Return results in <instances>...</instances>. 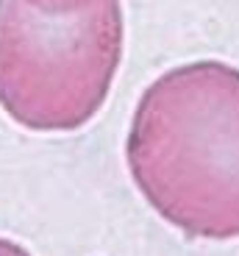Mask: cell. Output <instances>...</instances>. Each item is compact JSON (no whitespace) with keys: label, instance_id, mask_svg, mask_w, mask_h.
Listing matches in <instances>:
<instances>
[{"label":"cell","instance_id":"cell-1","mask_svg":"<svg viewBox=\"0 0 239 256\" xmlns=\"http://www.w3.org/2000/svg\"><path fill=\"white\" fill-rule=\"evenodd\" d=\"M125 164L145 204L189 240H239V67H170L136 100Z\"/></svg>","mask_w":239,"mask_h":256},{"label":"cell","instance_id":"cell-2","mask_svg":"<svg viewBox=\"0 0 239 256\" xmlns=\"http://www.w3.org/2000/svg\"><path fill=\"white\" fill-rule=\"evenodd\" d=\"M123 48V0H0V109L72 134L109 100Z\"/></svg>","mask_w":239,"mask_h":256}]
</instances>
